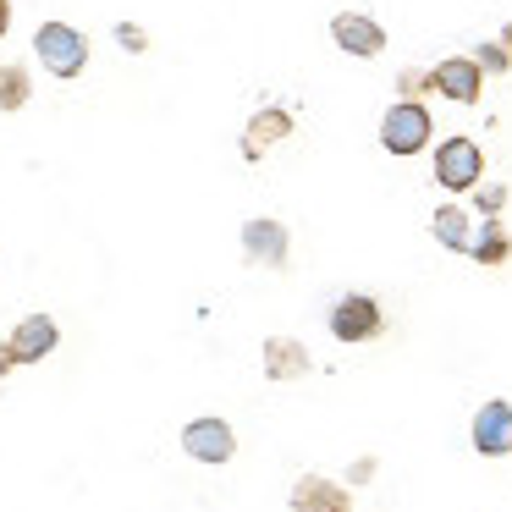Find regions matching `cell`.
Wrapping results in <instances>:
<instances>
[{
    "instance_id": "6da1fadb",
    "label": "cell",
    "mask_w": 512,
    "mask_h": 512,
    "mask_svg": "<svg viewBox=\"0 0 512 512\" xmlns=\"http://www.w3.org/2000/svg\"><path fill=\"white\" fill-rule=\"evenodd\" d=\"M34 56L45 61L50 78H78V72L89 67V39H83L72 23H39Z\"/></svg>"
},
{
    "instance_id": "7a4b0ae2",
    "label": "cell",
    "mask_w": 512,
    "mask_h": 512,
    "mask_svg": "<svg viewBox=\"0 0 512 512\" xmlns=\"http://www.w3.org/2000/svg\"><path fill=\"white\" fill-rule=\"evenodd\" d=\"M435 182H441L446 193H474L479 182H485V149L463 133L441 138V149H435Z\"/></svg>"
},
{
    "instance_id": "3957f363",
    "label": "cell",
    "mask_w": 512,
    "mask_h": 512,
    "mask_svg": "<svg viewBox=\"0 0 512 512\" xmlns=\"http://www.w3.org/2000/svg\"><path fill=\"white\" fill-rule=\"evenodd\" d=\"M430 138H435V127H430V111H424L419 100H397L380 116V149H386V155L408 160V155H419Z\"/></svg>"
},
{
    "instance_id": "277c9868",
    "label": "cell",
    "mask_w": 512,
    "mask_h": 512,
    "mask_svg": "<svg viewBox=\"0 0 512 512\" xmlns=\"http://www.w3.org/2000/svg\"><path fill=\"white\" fill-rule=\"evenodd\" d=\"M386 331V314H380V303L369 298V292H347V298L331 303V336L347 347L358 342H375V336Z\"/></svg>"
},
{
    "instance_id": "5b68a950",
    "label": "cell",
    "mask_w": 512,
    "mask_h": 512,
    "mask_svg": "<svg viewBox=\"0 0 512 512\" xmlns=\"http://www.w3.org/2000/svg\"><path fill=\"white\" fill-rule=\"evenodd\" d=\"M430 94H446L457 105H474L485 94V72H479L474 56H446L430 67Z\"/></svg>"
},
{
    "instance_id": "8992f818",
    "label": "cell",
    "mask_w": 512,
    "mask_h": 512,
    "mask_svg": "<svg viewBox=\"0 0 512 512\" xmlns=\"http://www.w3.org/2000/svg\"><path fill=\"white\" fill-rule=\"evenodd\" d=\"M182 452H188L193 463H232L237 435H232L226 419H193L188 430H182Z\"/></svg>"
},
{
    "instance_id": "52a82bcc",
    "label": "cell",
    "mask_w": 512,
    "mask_h": 512,
    "mask_svg": "<svg viewBox=\"0 0 512 512\" xmlns=\"http://www.w3.org/2000/svg\"><path fill=\"white\" fill-rule=\"evenodd\" d=\"M331 39H336V50H347V56H358V61H375L380 50H386V28L364 12H336Z\"/></svg>"
},
{
    "instance_id": "ba28073f",
    "label": "cell",
    "mask_w": 512,
    "mask_h": 512,
    "mask_svg": "<svg viewBox=\"0 0 512 512\" xmlns=\"http://www.w3.org/2000/svg\"><path fill=\"white\" fill-rule=\"evenodd\" d=\"M287 248H292L287 226L270 221V215H254V221L243 226V259H248V265L281 270V265H287Z\"/></svg>"
},
{
    "instance_id": "9c48e42d",
    "label": "cell",
    "mask_w": 512,
    "mask_h": 512,
    "mask_svg": "<svg viewBox=\"0 0 512 512\" xmlns=\"http://www.w3.org/2000/svg\"><path fill=\"white\" fill-rule=\"evenodd\" d=\"M474 452L479 457H507L512 452V402H485V408L474 413Z\"/></svg>"
},
{
    "instance_id": "30bf717a",
    "label": "cell",
    "mask_w": 512,
    "mask_h": 512,
    "mask_svg": "<svg viewBox=\"0 0 512 512\" xmlns=\"http://www.w3.org/2000/svg\"><path fill=\"white\" fill-rule=\"evenodd\" d=\"M287 133H292V111H281V105L254 111V116H248V127H243V160H265Z\"/></svg>"
},
{
    "instance_id": "8fae6325",
    "label": "cell",
    "mask_w": 512,
    "mask_h": 512,
    "mask_svg": "<svg viewBox=\"0 0 512 512\" xmlns=\"http://www.w3.org/2000/svg\"><path fill=\"white\" fill-rule=\"evenodd\" d=\"M292 512H353V490H342L325 474H303L292 485Z\"/></svg>"
},
{
    "instance_id": "7c38bea8",
    "label": "cell",
    "mask_w": 512,
    "mask_h": 512,
    "mask_svg": "<svg viewBox=\"0 0 512 512\" xmlns=\"http://www.w3.org/2000/svg\"><path fill=\"white\" fill-rule=\"evenodd\" d=\"M309 369L314 358L298 336H265V380H303Z\"/></svg>"
},
{
    "instance_id": "4fadbf2b",
    "label": "cell",
    "mask_w": 512,
    "mask_h": 512,
    "mask_svg": "<svg viewBox=\"0 0 512 512\" xmlns=\"http://www.w3.org/2000/svg\"><path fill=\"white\" fill-rule=\"evenodd\" d=\"M56 342H61V331H56V320H50V314H28V320L12 331L17 364H39V358H50V353H56Z\"/></svg>"
},
{
    "instance_id": "5bb4252c",
    "label": "cell",
    "mask_w": 512,
    "mask_h": 512,
    "mask_svg": "<svg viewBox=\"0 0 512 512\" xmlns=\"http://www.w3.org/2000/svg\"><path fill=\"white\" fill-rule=\"evenodd\" d=\"M468 259L485 265V270H496V265H507V259H512V237H507V226H501V215H485V226H474Z\"/></svg>"
},
{
    "instance_id": "9a60e30c",
    "label": "cell",
    "mask_w": 512,
    "mask_h": 512,
    "mask_svg": "<svg viewBox=\"0 0 512 512\" xmlns=\"http://www.w3.org/2000/svg\"><path fill=\"white\" fill-rule=\"evenodd\" d=\"M435 243L452 248V254H468V243H474V221H468V210H457V204H441L430 221Z\"/></svg>"
},
{
    "instance_id": "2e32d148",
    "label": "cell",
    "mask_w": 512,
    "mask_h": 512,
    "mask_svg": "<svg viewBox=\"0 0 512 512\" xmlns=\"http://www.w3.org/2000/svg\"><path fill=\"white\" fill-rule=\"evenodd\" d=\"M28 94H34V78H28L23 67H12V61H0V116L23 111Z\"/></svg>"
},
{
    "instance_id": "e0dca14e",
    "label": "cell",
    "mask_w": 512,
    "mask_h": 512,
    "mask_svg": "<svg viewBox=\"0 0 512 512\" xmlns=\"http://www.w3.org/2000/svg\"><path fill=\"white\" fill-rule=\"evenodd\" d=\"M474 61H479V72H485V78H501V72H512V50L501 45V39L479 45V50H474Z\"/></svg>"
},
{
    "instance_id": "ac0fdd59",
    "label": "cell",
    "mask_w": 512,
    "mask_h": 512,
    "mask_svg": "<svg viewBox=\"0 0 512 512\" xmlns=\"http://www.w3.org/2000/svg\"><path fill=\"white\" fill-rule=\"evenodd\" d=\"M474 204H479V215H501V210H507V188H501V182H479Z\"/></svg>"
},
{
    "instance_id": "d6986e66",
    "label": "cell",
    "mask_w": 512,
    "mask_h": 512,
    "mask_svg": "<svg viewBox=\"0 0 512 512\" xmlns=\"http://www.w3.org/2000/svg\"><path fill=\"white\" fill-rule=\"evenodd\" d=\"M116 45L133 50V56H144V50H149V34H144L138 23H116Z\"/></svg>"
},
{
    "instance_id": "ffe728a7",
    "label": "cell",
    "mask_w": 512,
    "mask_h": 512,
    "mask_svg": "<svg viewBox=\"0 0 512 512\" xmlns=\"http://www.w3.org/2000/svg\"><path fill=\"white\" fill-rule=\"evenodd\" d=\"M424 89H430V72H413V67H408V72L397 78V94H402V100H419Z\"/></svg>"
},
{
    "instance_id": "44dd1931",
    "label": "cell",
    "mask_w": 512,
    "mask_h": 512,
    "mask_svg": "<svg viewBox=\"0 0 512 512\" xmlns=\"http://www.w3.org/2000/svg\"><path fill=\"white\" fill-rule=\"evenodd\" d=\"M347 479H353V485H364V479H375V463H369V457H358V463H353V474H347Z\"/></svg>"
},
{
    "instance_id": "7402d4cb",
    "label": "cell",
    "mask_w": 512,
    "mask_h": 512,
    "mask_svg": "<svg viewBox=\"0 0 512 512\" xmlns=\"http://www.w3.org/2000/svg\"><path fill=\"white\" fill-rule=\"evenodd\" d=\"M12 369H17V353H12V342H0V380L12 375Z\"/></svg>"
},
{
    "instance_id": "603a6c76",
    "label": "cell",
    "mask_w": 512,
    "mask_h": 512,
    "mask_svg": "<svg viewBox=\"0 0 512 512\" xmlns=\"http://www.w3.org/2000/svg\"><path fill=\"white\" fill-rule=\"evenodd\" d=\"M6 28H12V0H0V39H6Z\"/></svg>"
},
{
    "instance_id": "cb8c5ba5",
    "label": "cell",
    "mask_w": 512,
    "mask_h": 512,
    "mask_svg": "<svg viewBox=\"0 0 512 512\" xmlns=\"http://www.w3.org/2000/svg\"><path fill=\"white\" fill-rule=\"evenodd\" d=\"M501 45H507V50H512V23H507V28H501Z\"/></svg>"
}]
</instances>
